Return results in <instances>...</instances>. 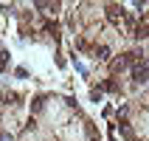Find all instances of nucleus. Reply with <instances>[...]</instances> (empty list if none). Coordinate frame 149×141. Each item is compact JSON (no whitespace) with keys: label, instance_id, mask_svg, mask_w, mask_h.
I'll list each match as a JSON object with an SVG mask.
<instances>
[{"label":"nucleus","instance_id":"1","mask_svg":"<svg viewBox=\"0 0 149 141\" xmlns=\"http://www.w3.org/2000/svg\"><path fill=\"white\" fill-rule=\"evenodd\" d=\"M132 76H135V82H146V79H149V59H146V62H135Z\"/></svg>","mask_w":149,"mask_h":141},{"label":"nucleus","instance_id":"2","mask_svg":"<svg viewBox=\"0 0 149 141\" xmlns=\"http://www.w3.org/2000/svg\"><path fill=\"white\" fill-rule=\"evenodd\" d=\"M121 14H124V8H121V6H116V3H110V6H107V20H110V23H118V17H121Z\"/></svg>","mask_w":149,"mask_h":141},{"label":"nucleus","instance_id":"3","mask_svg":"<svg viewBox=\"0 0 149 141\" xmlns=\"http://www.w3.org/2000/svg\"><path fill=\"white\" fill-rule=\"evenodd\" d=\"M96 57H99L101 62H104V59H110V48H107V45H99V48H96Z\"/></svg>","mask_w":149,"mask_h":141},{"label":"nucleus","instance_id":"4","mask_svg":"<svg viewBox=\"0 0 149 141\" xmlns=\"http://www.w3.org/2000/svg\"><path fill=\"white\" fill-rule=\"evenodd\" d=\"M101 88H104V90H110V93H118V82H113V79H107Z\"/></svg>","mask_w":149,"mask_h":141},{"label":"nucleus","instance_id":"5","mask_svg":"<svg viewBox=\"0 0 149 141\" xmlns=\"http://www.w3.org/2000/svg\"><path fill=\"white\" fill-rule=\"evenodd\" d=\"M42 105H45V96H37V99H34V110H40Z\"/></svg>","mask_w":149,"mask_h":141},{"label":"nucleus","instance_id":"6","mask_svg":"<svg viewBox=\"0 0 149 141\" xmlns=\"http://www.w3.org/2000/svg\"><path fill=\"white\" fill-rule=\"evenodd\" d=\"M6 57L8 54H0V71H6Z\"/></svg>","mask_w":149,"mask_h":141},{"label":"nucleus","instance_id":"7","mask_svg":"<svg viewBox=\"0 0 149 141\" xmlns=\"http://www.w3.org/2000/svg\"><path fill=\"white\" fill-rule=\"evenodd\" d=\"M93 141H99V138H93Z\"/></svg>","mask_w":149,"mask_h":141}]
</instances>
